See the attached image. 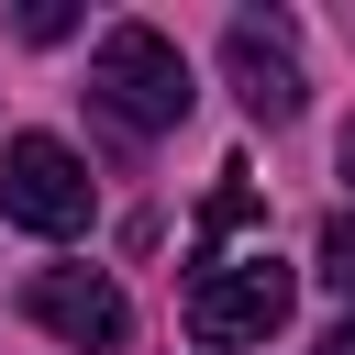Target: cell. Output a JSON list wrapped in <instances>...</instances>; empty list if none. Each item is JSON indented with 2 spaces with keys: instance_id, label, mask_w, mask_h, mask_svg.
<instances>
[{
  "instance_id": "cell-3",
  "label": "cell",
  "mask_w": 355,
  "mask_h": 355,
  "mask_svg": "<svg viewBox=\"0 0 355 355\" xmlns=\"http://www.w3.org/2000/svg\"><path fill=\"white\" fill-rule=\"evenodd\" d=\"M0 211L22 233H89V166L55 133H11L0 144Z\"/></svg>"
},
{
  "instance_id": "cell-6",
  "label": "cell",
  "mask_w": 355,
  "mask_h": 355,
  "mask_svg": "<svg viewBox=\"0 0 355 355\" xmlns=\"http://www.w3.org/2000/svg\"><path fill=\"white\" fill-rule=\"evenodd\" d=\"M322 288H333V300H355V211H333V222H322Z\"/></svg>"
},
{
  "instance_id": "cell-4",
  "label": "cell",
  "mask_w": 355,
  "mask_h": 355,
  "mask_svg": "<svg viewBox=\"0 0 355 355\" xmlns=\"http://www.w3.org/2000/svg\"><path fill=\"white\" fill-rule=\"evenodd\" d=\"M22 311H33L55 344H78V355H111V344L133 333V311H122V288H111L100 266H44V277H22Z\"/></svg>"
},
{
  "instance_id": "cell-2",
  "label": "cell",
  "mask_w": 355,
  "mask_h": 355,
  "mask_svg": "<svg viewBox=\"0 0 355 355\" xmlns=\"http://www.w3.org/2000/svg\"><path fill=\"white\" fill-rule=\"evenodd\" d=\"M288 300H300V277L277 255H233V266H200L189 277V333L200 344H266L288 322Z\"/></svg>"
},
{
  "instance_id": "cell-5",
  "label": "cell",
  "mask_w": 355,
  "mask_h": 355,
  "mask_svg": "<svg viewBox=\"0 0 355 355\" xmlns=\"http://www.w3.org/2000/svg\"><path fill=\"white\" fill-rule=\"evenodd\" d=\"M222 78H233V100L255 111V122H300V55H288V22H233L222 33Z\"/></svg>"
},
{
  "instance_id": "cell-8",
  "label": "cell",
  "mask_w": 355,
  "mask_h": 355,
  "mask_svg": "<svg viewBox=\"0 0 355 355\" xmlns=\"http://www.w3.org/2000/svg\"><path fill=\"white\" fill-rule=\"evenodd\" d=\"M322 355H355V322H333V333H322Z\"/></svg>"
},
{
  "instance_id": "cell-1",
  "label": "cell",
  "mask_w": 355,
  "mask_h": 355,
  "mask_svg": "<svg viewBox=\"0 0 355 355\" xmlns=\"http://www.w3.org/2000/svg\"><path fill=\"white\" fill-rule=\"evenodd\" d=\"M89 89H100V111H111L122 133H166V122H189V55H178L155 22H111L100 55H89Z\"/></svg>"
},
{
  "instance_id": "cell-7",
  "label": "cell",
  "mask_w": 355,
  "mask_h": 355,
  "mask_svg": "<svg viewBox=\"0 0 355 355\" xmlns=\"http://www.w3.org/2000/svg\"><path fill=\"white\" fill-rule=\"evenodd\" d=\"M55 33H78V11H67V0H33V11H22V44H55Z\"/></svg>"
},
{
  "instance_id": "cell-9",
  "label": "cell",
  "mask_w": 355,
  "mask_h": 355,
  "mask_svg": "<svg viewBox=\"0 0 355 355\" xmlns=\"http://www.w3.org/2000/svg\"><path fill=\"white\" fill-rule=\"evenodd\" d=\"M344 178H355V122H344Z\"/></svg>"
}]
</instances>
